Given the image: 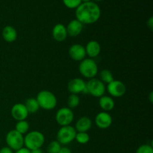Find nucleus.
I'll list each match as a JSON object with an SVG mask.
<instances>
[{
    "mask_svg": "<svg viewBox=\"0 0 153 153\" xmlns=\"http://www.w3.org/2000/svg\"><path fill=\"white\" fill-rule=\"evenodd\" d=\"M101 8L94 1L82 2L76 9V19L83 25H91L100 19L101 16Z\"/></svg>",
    "mask_w": 153,
    "mask_h": 153,
    "instance_id": "obj_1",
    "label": "nucleus"
},
{
    "mask_svg": "<svg viewBox=\"0 0 153 153\" xmlns=\"http://www.w3.org/2000/svg\"><path fill=\"white\" fill-rule=\"evenodd\" d=\"M44 143V134L37 130L28 131L24 136V146L29 149L30 151L41 149Z\"/></svg>",
    "mask_w": 153,
    "mask_h": 153,
    "instance_id": "obj_2",
    "label": "nucleus"
},
{
    "mask_svg": "<svg viewBox=\"0 0 153 153\" xmlns=\"http://www.w3.org/2000/svg\"><path fill=\"white\" fill-rule=\"evenodd\" d=\"M40 108L46 111H51L55 108L58 100L55 94L47 90L40 91L36 97Z\"/></svg>",
    "mask_w": 153,
    "mask_h": 153,
    "instance_id": "obj_3",
    "label": "nucleus"
},
{
    "mask_svg": "<svg viewBox=\"0 0 153 153\" xmlns=\"http://www.w3.org/2000/svg\"><path fill=\"white\" fill-rule=\"evenodd\" d=\"M79 71L85 79H94L99 73L98 65L92 58H85L79 63Z\"/></svg>",
    "mask_w": 153,
    "mask_h": 153,
    "instance_id": "obj_4",
    "label": "nucleus"
},
{
    "mask_svg": "<svg viewBox=\"0 0 153 153\" xmlns=\"http://www.w3.org/2000/svg\"><path fill=\"white\" fill-rule=\"evenodd\" d=\"M76 130L72 126H61L57 132V140L61 145H68L75 140L76 134Z\"/></svg>",
    "mask_w": 153,
    "mask_h": 153,
    "instance_id": "obj_5",
    "label": "nucleus"
},
{
    "mask_svg": "<svg viewBox=\"0 0 153 153\" xmlns=\"http://www.w3.org/2000/svg\"><path fill=\"white\" fill-rule=\"evenodd\" d=\"M87 93L94 97L100 98L105 95L106 91V86L102 82L97 78H94L86 82Z\"/></svg>",
    "mask_w": 153,
    "mask_h": 153,
    "instance_id": "obj_6",
    "label": "nucleus"
},
{
    "mask_svg": "<svg viewBox=\"0 0 153 153\" xmlns=\"http://www.w3.org/2000/svg\"><path fill=\"white\" fill-rule=\"evenodd\" d=\"M5 142L7 147L16 151L24 146V136L15 129L10 130L6 134Z\"/></svg>",
    "mask_w": 153,
    "mask_h": 153,
    "instance_id": "obj_7",
    "label": "nucleus"
},
{
    "mask_svg": "<svg viewBox=\"0 0 153 153\" xmlns=\"http://www.w3.org/2000/svg\"><path fill=\"white\" fill-rule=\"evenodd\" d=\"M74 120V113L68 107H62L55 114V120L61 126H70Z\"/></svg>",
    "mask_w": 153,
    "mask_h": 153,
    "instance_id": "obj_8",
    "label": "nucleus"
},
{
    "mask_svg": "<svg viewBox=\"0 0 153 153\" xmlns=\"http://www.w3.org/2000/svg\"><path fill=\"white\" fill-rule=\"evenodd\" d=\"M106 91L112 98H120L125 95L126 92V87L122 81L113 80L107 85Z\"/></svg>",
    "mask_w": 153,
    "mask_h": 153,
    "instance_id": "obj_9",
    "label": "nucleus"
},
{
    "mask_svg": "<svg viewBox=\"0 0 153 153\" xmlns=\"http://www.w3.org/2000/svg\"><path fill=\"white\" fill-rule=\"evenodd\" d=\"M67 89L71 94H88L86 89V82L81 78H74L68 82Z\"/></svg>",
    "mask_w": 153,
    "mask_h": 153,
    "instance_id": "obj_10",
    "label": "nucleus"
},
{
    "mask_svg": "<svg viewBox=\"0 0 153 153\" xmlns=\"http://www.w3.org/2000/svg\"><path fill=\"white\" fill-rule=\"evenodd\" d=\"M12 117L16 121L25 120L28 117V112L23 103H16L10 109Z\"/></svg>",
    "mask_w": 153,
    "mask_h": 153,
    "instance_id": "obj_11",
    "label": "nucleus"
},
{
    "mask_svg": "<svg viewBox=\"0 0 153 153\" xmlns=\"http://www.w3.org/2000/svg\"><path fill=\"white\" fill-rule=\"evenodd\" d=\"M70 58L75 61H82L86 58V51L83 45L79 43H75L72 45L68 51Z\"/></svg>",
    "mask_w": 153,
    "mask_h": 153,
    "instance_id": "obj_12",
    "label": "nucleus"
},
{
    "mask_svg": "<svg viewBox=\"0 0 153 153\" xmlns=\"http://www.w3.org/2000/svg\"><path fill=\"white\" fill-rule=\"evenodd\" d=\"M113 123L112 117L108 112L101 111L97 114L95 117V124L101 129L108 128Z\"/></svg>",
    "mask_w": 153,
    "mask_h": 153,
    "instance_id": "obj_13",
    "label": "nucleus"
},
{
    "mask_svg": "<svg viewBox=\"0 0 153 153\" xmlns=\"http://www.w3.org/2000/svg\"><path fill=\"white\" fill-rule=\"evenodd\" d=\"M52 36L57 42H64L67 39V31L66 26L62 23H57L52 30Z\"/></svg>",
    "mask_w": 153,
    "mask_h": 153,
    "instance_id": "obj_14",
    "label": "nucleus"
},
{
    "mask_svg": "<svg viewBox=\"0 0 153 153\" xmlns=\"http://www.w3.org/2000/svg\"><path fill=\"white\" fill-rule=\"evenodd\" d=\"M84 25L81 22H79L78 19H74L70 21L67 25L66 26L67 28V34L72 37H78L79 34L82 33L83 30Z\"/></svg>",
    "mask_w": 153,
    "mask_h": 153,
    "instance_id": "obj_15",
    "label": "nucleus"
},
{
    "mask_svg": "<svg viewBox=\"0 0 153 153\" xmlns=\"http://www.w3.org/2000/svg\"><path fill=\"white\" fill-rule=\"evenodd\" d=\"M85 48L86 51V55H88L89 58L92 59L97 58L101 52V45L97 40H90Z\"/></svg>",
    "mask_w": 153,
    "mask_h": 153,
    "instance_id": "obj_16",
    "label": "nucleus"
},
{
    "mask_svg": "<svg viewBox=\"0 0 153 153\" xmlns=\"http://www.w3.org/2000/svg\"><path fill=\"white\" fill-rule=\"evenodd\" d=\"M93 122L88 117H81L77 120L75 126V129L77 132H88L92 127Z\"/></svg>",
    "mask_w": 153,
    "mask_h": 153,
    "instance_id": "obj_17",
    "label": "nucleus"
},
{
    "mask_svg": "<svg viewBox=\"0 0 153 153\" xmlns=\"http://www.w3.org/2000/svg\"><path fill=\"white\" fill-rule=\"evenodd\" d=\"M1 36L4 41L7 43H13L17 38V31L14 27L6 25L1 31Z\"/></svg>",
    "mask_w": 153,
    "mask_h": 153,
    "instance_id": "obj_18",
    "label": "nucleus"
},
{
    "mask_svg": "<svg viewBox=\"0 0 153 153\" xmlns=\"http://www.w3.org/2000/svg\"><path fill=\"white\" fill-rule=\"evenodd\" d=\"M99 105L101 108L102 111L109 112L114 108V100L110 96L104 95L100 98V100H99Z\"/></svg>",
    "mask_w": 153,
    "mask_h": 153,
    "instance_id": "obj_19",
    "label": "nucleus"
},
{
    "mask_svg": "<svg viewBox=\"0 0 153 153\" xmlns=\"http://www.w3.org/2000/svg\"><path fill=\"white\" fill-rule=\"evenodd\" d=\"M24 105H25L28 114H35L40 109V106H39V104L36 98L27 99Z\"/></svg>",
    "mask_w": 153,
    "mask_h": 153,
    "instance_id": "obj_20",
    "label": "nucleus"
},
{
    "mask_svg": "<svg viewBox=\"0 0 153 153\" xmlns=\"http://www.w3.org/2000/svg\"><path fill=\"white\" fill-rule=\"evenodd\" d=\"M99 79L101 82H102L105 85H108L113 80H114L112 73L109 70H107V69H104V70H102L100 71V79Z\"/></svg>",
    "mask_w": 153,
    "mask_h": 153,
    "instance_id": "obj_21",
    "label": "nucleus"
},
{
    "mask_svg": "<svg viewBox=\"0 0 153 153\" xmlns=\"http://www.w3.org/2000/svg\"><path fill=\"white\" fill-rule=\"evenodd\" d=\"M29 128V123H28L26 120H25L17 121L16 126H15V130L19 133H20V134H22V135L28 132Z\"/></svg>",
    "mask_w": 153,
    "mask_h": 153,
    "instance_id": "obj_22",
    "label": "nucleus"
},
{
    "mask_svg": "<svg viewBox=\"0 0 153 153\" xmlns=\"http://www.w3.org/2000/svg\"><path fill=\"white\" fill-rule=\"evenodd\" d=\"M80 104V98L79 95L70 94L67 98V107L70 109H74L77 108Z\"/></svg>",
    "mask_w": 153,
    "mask_h": 153,
    "instance_id": "obj_23",
    "label": "nucleus"
},
{
    "mask_svg": "<svg viewBox=\"0 0 153 153\" xmlns=\"http://www.w3.org/2000/svg\"><path fill=\"white\" fill-rule=\"evenodd\" d=\"M61 147L62 145L58 140H52L48 144L46 151L47 153H58L61 150Z\"/></svg>",
    "mask_w": 153,
    "mask_h": 153,
    "instance_id": "obj_24",
    "label": "nucleus"
},
{
    "mask_svg": "<svg viewBox=\"0 0 153 153\" xmlns=\"http://www.w3.org/2000/svg\"><path fill=\"white\" fill-rule=\"evenodd\" d=\"M75 140L79 144H86L90 140V135L88 132H76Z\"/></svg>",
    "mask_w": 153,
    "mask_h": 153,
    "instance_id": "obj_25",
    "label": "nucleus"
},
{
    "mask_svg": "<svg viewBox=\"0 0 153 153\" xmlns=\"http://www.w3.org/2000/svg\"><path fill=\"white\" fill-rule=\"evenodd\" d=\"M64 5L70 9L76 10L82 3V0H62Z\"/></svg>",
    "mask_w": 153,
    "mask_h": 153,
    "instance_id": "obj_26",
    "label": "nucleus"
},
{
    "mask_svg": "<svg viewBox=\"0 0 153 153\" xmlns=\"http://www.w3.org/2000/svg\"><path fill=\"white\" fill-rule=\"evenodd\" d=\"M135 153H153V147L150 144H142L136 150Z\"/></svg>",
    "mask_w": 153,
    "mask_h": 153,
    "instance_id": "obj_27",
    "label": "nucleus"
},
{
    "mask_svg": "<svg viewBox=\"0 0 153 153\" xmlns=\"http://www.w3.org/2000/svg\"><path fill=\"white\" fill-rule=\"evenodd\" d=\"M0 153H14L11 149L7 146H4L0 149Z\"/></svg>",
    "mask_w": 153,
    "mask_h": 153,
    "instance_id": "obj_28",
    "label": "nucleus"
},
{
    "mask_svg": "<svg viewBox=\"0 0 153 153\" xmlns=\"http://www.w3.org/2000/svg\"><path fill=\"white\" fill-rule=\"evenodd\" d=\"M14 153H31V151L28 149H27V148H25V146H23V147L15 151Z\"/></svg>",
    "mask_w": 153,
    "mask_h": 153,
    "instance_id": "obj_29",
    "label": "nucleus"
},
{
    "mask_svg": "<svg viewBox=\"0 0 153 153\" xmlns=\"http://www.w3.org/2000/svg\"><path fill=\"white\" fill-rule=\"evenodd\" d=\"M146 23H147L148 28H149L151 31H152V29H153V17L152 16L149 17V19H148Z\"/></svg>",
    "mask_w": 153,
    "mask_h": 153,
    "instance_id": "obj_30",
    "label": "nucleus"
},
{
    "mask_svg": "<svg viewBox=\"0 0 153 153\" xmlns=\"http://www.w3.org/2000/svg\"><path fill=\"white\" fill-rule=\"evenodd\" d=\"M58 153H72V151L70 148L67 147V146H62Z\"/></svg>",
    "mask_w": 153,
    "mask_h": 153,
    "instance_id": "obj_31",
    "label": "nucleus"
},
{
    "mask_svg": "<svg viewBox=\"0 0 153 153\" xmlns=\"http://www.w3.org/2000/svg\"><path fill=\"white\" fill-rule=\"evenodd\" d=\"M31 153H44L43 151L41 149H34V150H31Z\"/></svg>",
    "mask_w": 153,
    "mask_h": 153,
    "instance_id": "obj_32",
    "label": "nucleus"
},
{
    "mask_svg": "<svg viewBox=\"0 0 153 153\" xmlns=\"http://www.w3.org/2000/svg\"><path fill=\"white\" fill-rule=\"evenodd\" d=\"M149 101H150V102L152 103V101H153V93L151 92L150 94H149Z\"/></svg>",
    "mask_w": 153,
    "mask_h": 153,
    "instance_id": "obj_33",
    "label": "nucleus"
},
{
    "mask_svg": "<svg viewBox=\"0 0 153 153\" xmlns=\"http://www.w3.org/2000/svg\"><path fill=\"white\" fill-rule=\"evenodd\" d=\"M92 0H82V2H88V1H91Z\"/></svg>",
    "mask_w": 153,
    "mask_h": 153,
    "instance_id": "obj_34",
    "label": "nucleus"
},
{
    "mask_svg": "<svg viewBox=\"0 0 153 153\" xmlns=\"http://www.w3.org/2000/svg\"><path fill=\"white\" fill-rule=\"evenodd\" d=\"M94 2H98V1H102V0H94Z\"/></svg>",
    "mask_w": 153,
    "mask_h": 153,
    "instance_id": "obj_35",
    "label": "nucleus"
}]
</instances>
